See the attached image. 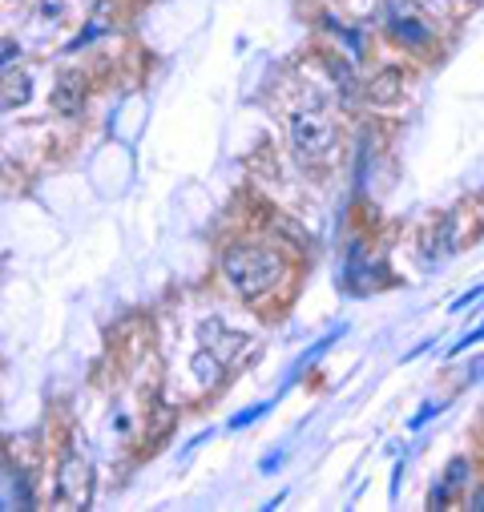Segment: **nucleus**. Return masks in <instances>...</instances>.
<instances>
[{
  "instance_id": "1",
  "label": "nucleus",
  "mask_w": 484,
  "mask_h": 512,
  "mask_svg": "<svg viewBox=\"0 0 484 512\" xmlns=\"http://www.w3.org/2000/svg\"><path fill=\"white\" fill-rule=\"evenodd\" d=\"M222 275L226 283L242 295V299H263L279 275H283V259H279V250L271 246H259V242H238L222 254Z\"/></svg>"
},
{
  "instance_id": "2",
  "label": "nucleus",
  "mask_w": 484,
  "mask_h": 512,
  "mask_svg": "<svg viewBox=\"0 0 484 512\" xmlns=\"http://www.w3.org/2000/svg\"><path fill=\"white\" fill-rule=\"evenodd\" d=\"M287 142H291L295 158L307 162V166H319V162L331 158V150H335V125L327 121L319 93H307V105L287 113Z\"/></svg>"
},
{
  "instance_id": "3",
  "label": "nucleus",
  "mask_w": 484,
  "mask_h": 512,
  "mask_svg": "<svg viewBox=\"0 0 484 512\" xmlns=\"http://www.w3.org/2000/svg\"><path fill=\"white\" fill-rule=\"evenodd\" d=\"M89 496H93V464L77 448H65L57 456V500L65 508H85Z\"/></svg>"
},
{
  "instance_id": "4",
  "label": "nucleus",
  "mask_w": 484,
  "mask_h": 512,
  "mask_svg": "<svg viewBox=\"0 0 484 512\" xmlns=\"http://www.w3.org/2000/svg\"><path fill=\"white\" fill-rule=\"evenodd\" d=\"M198 339H202V347H210L226 367L247 363V359H242V351H255V339L238 335V331H226L222 323H202V327H198Z\"/></svg>"
},
{
  "instance_id": "5",
  "label": "nucleus",
  "mask_w": 484,
  "mask_h": 512,
  "mask_svg": "<svg viewBox=\"0 0 484 512\" xmlns=\"http://www.w3.org/2000/svg\"><path fill=\"white\" fill-rule=\"evenodd\" d=\"M392 37L404 49H428L432 45V25L416 13H392Z\"/></svg>"
},
{
  "instance_id": "6",
  "label": "nucleus",
  "mask_w": 484,
  "mask_h": 512,
  "mask_svg": "<svg viewBox=\"0 0 484 512\" xmlns=\"http://www.w3.org/2000/svg\"><path fill=\"white\" fill-rule=\"evenodd\" d=\"M468 476H472V464H468V456H452L428 504H440V508H444V504H448L456 492H464V488H468Z\"/></svg>"
},
{
  "instance_id": "7",
  "label": "nucleus",
  "mask_w": 484,
  "mask_h": 512,
  "mask_svg": "<svg viewBox=\"0 0 484 512\" xmlns=\"http://www.w3.org/2000/svg\"><path fill=\"white\" fill-rule=\"evenodd\" d=\"M29 97H33V77H29V69L0 73V113H5V109H21Z\"/></svg>"
},
{
  "instance_id": "8",
  "label": "nucleus",
  "mask_w": 484,
  "mask_h": 512,
  "mask_svg": "<svg viewBox=\"0 0 484 512\" xmlns=\"http://www.w3.org/2000/svg\"><path fill=\"white\" fill-rule=\"evenodd\" d=\"M81 105H85V81L77 73H61L57 89H53V109L73 117V113H81Z\"/></svg>"
},
{
  "instance_id": "9",
  "label": "nucleus",
  "mask_w": 484,
  "mask_h": 512,
  "mask_svg": "<svg viewBox=\"0 0 484 512\" xmlns=\"http://www.w3.org/2000/svg\"><path fill=\"white\" fill-rule=\"evenodd\" d=\"M190 375L202 383V388H214V383H222V375H226V363L210 347H198L190 359Z\"/></svg>"
},
{
  "instance_id": "10",
  "label": "nucleus",
  "mask_w": 484,
  "mask_h": 512,
  "mask_svg": "<svg viewBox=\"0 0 484 512\" xmlns=\"http://www.w3.org/2000/svg\"><path fill=\"white\" fill-rule=\"evenodd\" d=\"M343 335H347V323H339V327H331V331H327V335H323L319 343H311V347H307V351L299 355V363H295V371H291V379H295V375H299L303 367H311V363H315V359H319V355H323V351H327L331 343H339Z\"/></svg>"
},
{
  "instance_id": "11",
  "label": "nucleus",
  "mask_w": 484,
  "mask_h": 512,
  "mask_svg": "<svg viewBox=\"0 0 484 512\" xmlns=\"http://www.w3.org/2000/svg\"><path fill=\"white\" fill-rule=\"evenodd\" d=\"M396 89H400V77L396 73H384V77L372 81V97L376 101H396Z\"/></svg>"
},
{
  "instance_id": "12",
  "label": "nucleus",
  "mask_w": 484,
  "mask_h": 512,
  "mask_svg": "<svg viewBox=\"0 0 484 512\" xmlns=\"http://www.w3.org/2000/svg\"><path fill=\"white\" fill-rule=\"evenodd\" d=\"M271 412V400H263V404H255V408H247V412H234L230 416V428H247V424H255L259 416H267Z\"/></svg>"
},
{
  "instance_id": "13",
  "label": "nucleus",
  "mask_w": 484,
  "mask_h": 512,
  "mask_svg": "<svg viewBox=\"0 0 484 512\" xmlns=\"http://www.w3.org/2000/svg\"><path fill=\"white\" fill-rule=\"evenodd\" d=\"M65 5H69V0H37V17L49 21V25H57L65 17Z\"/></svg>"
},
{
  "instance_id": "14",
  "label": "nucleus",
  "mask_w": 484,
  "mask_h": 512,
  "mask_svg": "<svg viewBox=\"0 0 484 512\" xmlns=\"http://www.w3.org/2000/svg\"><path fill=\"white\" fill-rule=\"evenodd\" d=\"M480 339H484V323H480V327H476V331H468V335H460V339H456V343H452V351H448V355H452V359H456V355H464V351H468V347H476V343H480Z\"/></svg>"
},
{
  "instance_id": "15",
  "label": "nucleus",
  "mask_w": 484,
  "mask_h": 512,
  "mask_svg": "<svg viewBox=\"0 0 484 512\" xmlns=\"http://www.w3.org/2000/svg\"><path fill=\"white\" fill-rule=\"evenodd\" d=\"M440 408H444V404H436V400H428V404H424V408H420V412L412 416V424H408V428H424V420H428V416H436Z\"/></svg>"
},
{
  "instance_id": "16",
  "label": "nucleus",
  "mask_w": 484,
  "mask_h": 512,
  "mask_svg": "<svg viewBox=\"0 0 484 512\" xmlns=\"http://www.w3.org/2000/svg\"><path fill=\"white\" fill-rule=\"evenodd\" d=\"M480 295H484V287H472V291H464V295L452 303V311H464V307H468V303H476Z\"/></svg>"
},
{
  "instance_id": "17",
  "label": "nucleus",
  "mask_w": 484,
  "mask_h": 512,
  "mask_svg": "<svg viewBox=\"0 0 484 512\" xmlns=\"http://www.w3.org/2000/svg\"><path fill=\"white\" fill-rule=\"evenodd\" d=\"M468 508H476V512H484V484H480V488H476V492L468 496Z\"/></svg>"
}]
</instances>
